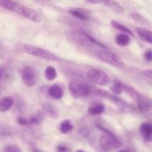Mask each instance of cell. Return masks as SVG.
Masks as SVG:
<instances>
[{
    "instance_id": "cell-19",
    "label": "cell",
    "mask_w": 152,
    "mask_h": 152,
    "mask_svg": "<svg viewBox=\"0 0 152 152\" xmlns=\"http://www.w3.org/2000/svg\"><path fill=\"white\" fill-rule=\"evenodd\" d=\"M111 25H112L113 27H114V28H116V29L119 30V31H122V32L123 33V34H128V35H132V36H134V33L132 32V31H131L129 28H128L127 27H126L125 25H122V24H120V22H118L117 21H112V22H111Z\"/></svg>"
},
{
    "instance_id": "cell-15",
    "label": "cell",
    "mask_w": 152,
    "mask_h": 152,
    "mask_svg": "<svg viewBox=\"0 0 152 152\" xmlns=\"http://www.w3.org/2000/svg\"><path fill=\"white\" fill-rule=\"evenodd\" d=\"M125 88H126V85L123 84L122 82L119 81V80H114L110 88L113 94H114L115 95H118L121 94L124 91Z\"/></svg>"
},
{
    "instance_id": "cell-27",
    "label": "cell",
    "mask_w": 152,
    "mask_h": 152,
    "mask_svg": "<svg viewBox=\"0 0 152 152\" xmlns=\"http://www.w3.org/2000/svg\"><path fill=\"white\" fill-rule=\"evenodd\" d=\"M17 122L19 125H21V126H27V125L29 123V122H28V120H26V119L25 118H22V117L18 119Z\"/></svg>"
},
{
    "instance_id": "cell-1",
    "label": "cell",
    "mask_w": 152,
    "mask_h": 152,
    "mask_svg": "<svg viewBox=\"0 0 152 152\" xmlns=\"http://www.w3.org/2000/svg\"><path fill=\"white\" fill-rule=\"evenodd\" d=\"M17 48L19 51L22 52V53L42 58V59H47V60L54 61V62H63L64 61V59L59 56H56L45 49L37 47V46L27 44H20L17 46Z\"/></svg>"
},
{
    "instance_id": "cell-14",
    "label": "cell",
    "mask_w": 152,
    "mask_h": 152,
    "mask_svg": "<svg viewBox=\"0 0 152 152\" xmlns=\"http://www.w3.org/2000/svg\"><path fill=\"white\" fill-rule=\"evenodd\" d=\"M13 105V99L11 97L6 96L0 99V111L1 112H5L7 111L12 105Z\"/></svg>"
},
{
    "instance_id": "cell-34",
    "label": "cell",
    "mask_w": 152,
    "mask_h": 152,
    "mask_svg": "<svg viewBox=\"0 0 152 152\" xmlns=\"http://www.w3.org/2000/svg\"><path fill=\"white\" fill-rule=\"evenodd\" d=\"M35 151L36 152H42V151H38V150H35Z\"/></svg>"
},
{
    "instance_id": "cell-22",
    "label": "cell",
    "mask_w": 152,
    "mask_h": 152,
    "mask_svg": "<svg viewBox=\"0 0 152 152\" xmlns=\"http://www.w3.org/2000/svg\"><path fill=\"white\" fill-rule=\"evenodd\" d=\"M124 91H126V94H127L131 98H132V99H134V100L136 101H137V99H139L141 96L134 88H133L131 87V86H126Z\"/></svg>"
},
{
    "instance_id": "cell-17",
    "label": "cell",
    "mask_w": 152,
    "mask_h": 152,
    "mask_svg": "<svg viewBox=\"0 0 152 152\" xmlns=\"http://www.w3.org/2000/svg\"><path fill=\"white\" fill-rule=\"evenodd\" d=\"M73 129H74V126H73L71 120H65L62 121L61 123L60 126H59V130H60L61 133L63 134L69 133Z\"/></svg>"
},
{
    "instance_id": "cell-21",
    "label": "cell",
    "mask_w": 152,
    "mask_h": 152,
    "mask_svg": "<svg viewBox=\"0 0 152 152\" xmlns=\"http://www.w3.org/2000/svg\"><path fill=\"white\" fill-rule=\"evenodd\" d=\"M17 3L12 0H0V6L10 11H14L15 7Z\"/></svg>"
},
{
    "instance_id": "cell-16",
    "label": "cell",
    "mask_w": 152,
    "mask_h": 152,
    "mask_svg": "<svg viewBox=\"0 0 152 152\" xmlns=\"http://www.w3.org/2000/svg\"><path fill=\"white\" fill-rule=\"evenodd\" d=\"M105 111V106L102 104H96L89 107L88 109V112L93 116L100 115Z\"/></svg>"
},
{
    "instance_id": "cell-33",
    "label": "cell",
    "mask_w": 152,
    "mask_h": 152,
    "mask_svg": "<svg viewBox=\"0 0 152 152\" xmlns=\"http://www.w3.org/2000/svg\"><path fill=\"white\" fill-rule=\"evenodd\" d=\"M76 152H86L84 151V150H82V149H79V150H77V151Z\"/></svg>"
},
{
    "instance_id": "cell-4",
    "label": "cell",
    "mask_w": 152,
    "mask_h": 152,
    "mask_svg": "<svg viewBox=\"0 0 152 152\" xmlns=\"http://www.w3.org/2000/svg\"><path fill=\"white\" fill-rule=\"evenodd\" d=\"M88 77L93 83L101 86H106L111 82L110 77L102 70L91 68L88 71Z\"/></svg>"
},
{
    "instance_id": "cell-13",
    "label": "cell",
    "mask_w": 152,
    "mask_h": 152,
    "mask_svg": "<svg viewBox=\"0 0 152 152\" xmlns=\"http://www.w3.org/2000/svg\"><path fill=\"white\" fill-rule=\"evenodd\" d=\"M136 31L137 34L142 40L152 44V31L141 28H137Z\"/></svg>"
},
{
    "instance_id": "cell-24",
    "label": "cell",
    "mask_w": 152,
    "mask_h": 152,
    "mask_svg": "<svg viewBox=\"0 0 152 152\" xmlns=\"http://www.w3.org/2000/svg\"><path fill=\"white\" fill-rule=\"evenodd\" d=\"M131 16H132V18L134 19V20L135 21V22H139V23L145 24V22H146V20H145V19H144L142 16H141L140 15L138 14V13H132Z\"/></svg>"
},
{
    "instance_id": "cell-20",
    "label": "cell",
    "mask_w": 152,
    "mask_h": 152,
    "mask_svg": "<svg viewBox=\"0 0 152 152\" xmlns=\"http://www.w3.org/2000/svg\"><path fill=\"white\" fill-rule=\"evenodd\" d=\"M45 76L48 81H53L57 77V73L53 67L48 66L45 70Z\"/></svg>"
},
{
    "instance_id": "cell-29",
    "label": "cell",
    "mask_w": 152,
    "mask_h": 152,
    "mask_svg": "<svg viewBox=\"0 0 152 152\" xmlns=\"http://www.w3.org/2000/svg\"><path fill=\"white\" fill-rule=\"evenodd\" d=\"M57 149L59 152H67V151H68V148L65 145H59L57 147Z\"/></svg>"
},
{
    "instance_id": "cell-25",
    "label": "cell",
    "mask_w": 152,
    "mask_h": 152,
    "mask_svg": "<svg viewBox=\"0 0 152 152\" xmlns=\"http://www.w3.org/2000/svg\"><path fill=\"white\" fill-rule=\"evenodd\" d=\"M44 108L45 110V111H47V112L48 113V114H50L51 116H53V114H56V111L53 109V105H51L50 104L46 103L45 105Z\"/></svg>"
},
{
    "instance_id": "cell-32",
    "label": "cell",
    "mask_w": 152,
    "mask_h": 152,
    "mask_svg": "<svg viewBox=\"0 0 152 152\" xmlns=\"http://www.w3.org/2000/svg\"><path fill=\"white\" fill-rule=\"evenodd\" d=\"M118 152H130V151L127 149H121V150H120Z\"/></svg>"
},
{
    "instance_id": "cell-10",
    "label": "cell",
    "mask_w": 152,
    "mask_h": 152,
    "mask_svg": "<svg viewBox=\"0 0 152 152\" xmlns=\"http://www.w3.org/2000/svg\"><path fill=\"white\" fill-rule=\"evenodd\" d=\"M102 4H104L105 7L109 8L112 11L119 13V14L124 13L123 7L117 1H114V0H102Z\"/></svg>"
},
{
    "instance_id": "cell-18",
    "label": "cell",
    "mask_w": 152,
    "mask_h": 152,
    "mask_svg": "<svg viewBox=\"0 0 152 152\" xmlns=\"http://www.w3.org/2000/svg\"><path fill=\"white\" fill-rule=\"evenodd\" d=\"M115 42L118 45L121 46V47H124V46L128 45L129 44L130 38H129L128 34H117V37H116Z\"/></svg>"
},
{
    "instance_id": "cell-28",
    "label": "cell",
    "mask_w": 152,
    "mask_h": 152,
    "mask_svg": "<svg viewBox=\"0 0 152 152\" xmlns=\"http://www.w3.org/2000/svg\"><path fill=\"white\" fill-rule=\"evenodd\" d=\"M142 74L145 76H146L148 78L152 79V69H148V70H144L142 71Z\"/></svg>"
},
{
    "instance_id": "cell-11",
    "label": "cell",
    "mask_w": 152,
    "mask_h": 152,
    "mask_svg": "<svg viewBox=\"0 0 152 152\" xmlns=\"http://www.w3.org/2000/svg\"><path fill=\"white\" fill-rule=\"evenodd\" d=\"M69 13L74 17L83 21L88 20L90 17V12L83 8H72L69 10Z\"/></svg>"
},
{
    "instance_id": "cell-7",
    "label": "cell",
    "mask_w": 152,
    "mask_h": 152,
    "mask_svg": "<svg viewBox=\"0 0 152 152\" xmlns=\"http://www.w3.org/2000/svg\"><path fill=\"white\" fill-rule=\"evenodd\" d=\"M137 106L139 111L148 118L150 121H152V102L149 99L140 96L137 99Z\"/></svg>"
},
{
    "instance_id": "cell-6",
    "label": "cell",
    "mask_w": 152,
    "mask_h": 152,
    "mask_svg": "<svg viewBox=\"0 0 152 152\" xmlns=\"http://www.w3.org/2000/svg\"><path fill=\"white\" fill-rule=\"evenodd\" d=\"M14 13H18L20 16H24L26 19L32 21L34 22H40L42 21V17L37 12L34 10L33 9L29 8L28 7H25L24 5H21L19 4H16V7H15Z\"/></svg>"
},
{
    "instance_id": "cell-3",
    "label": "cell",
    "mask_w": 152,
    "mask_h": 152,
    "mask_svg": "<svg viewBox=\"0 0 152 152\" xmlns=\"http://www.w3.org/2000/svg\"><path fill=\"white\" fill-rule=\"evenodd\" d=\"M69 91L76 99L86 97L91 94L92 89L88 83L81 81H72L69 84Z\"/></svg>"
},
{
    "instance_id": "cell-30",
    "label": "cell",
    "mask_w": 152,
    "mask_h": 152,
    "mask_svg": "<svg viewBox=\"0 0 152 152\" xmlns=\"http://www.w3.org/2000/svg\"><path fill=\"white\" fill-rule=\"evenodd\" d=\"M92 4H102V0H87Z\"/></svg>"
},
{
    "instance_id": "cell-2",
    "label": "cell",
    "mask_w": 152,
    "mask_h": 152,
    "mask_svg": "<svg viewBox=\"0 0 152 152\" xmlns=\"http://www.w3.org/2000/svg\"><path fill=\"white\" fill-rule=\"evenodd\" d=\"M95 55L98 59L108 65L118 68H123L124 67V62L121 58L108 50H97Z\"/></svg>"
},
{
    "instance_id": "cell-8",
    "label": "cell",
    "mask_w": 152,
    "mask_h": 152,
    "mask_svg": "<svg viewBox=\"0 0 152 152\" xmlns=\"http://www.w3.org/2000/svg\"><path fill=\"white\" fill-rule=\"evenodd\" d=\"M22 80L27 86H34L37 83V75L31 67L26 66L23 68L22 72Z\"/></svg>"
},
{
    "instance_id": "cell-9",
    "label": "cell",
    "mask_w": 152,
    "mask_h": 152,
    "mask_svg": "<svg viewBox=\"0 0 152 152\" xmlns=\"http://www.w3.org/2000/svg\"><path fill=\"white\" fill-rule=\"evenodd\" d=\"M140 131L145 140L152 142V124L150 123H143L140 127Z\"/></svg>"
},
{
    "instance_id": "cell-12",
    "label": "cell",
    "mask_w": 152,
    "mask_h": 152,
    "mask_svg": "<svg viewBox=\"0 0 152 152\" xmlns=\"http://www.w3.org/2000/svg\"><path fill=\"white\" fill-rule=\"evenodd\" d=\"M48 94L50 95L51 97H53V99H62V96H63L64 95L62 88L60 86H57V85H54V86H50L48 88Z\"/></svg>"
},
{
    "instance_id": "cell-31",
    "label": "cell",
    "mask_w": 152,
    "mask_h": 152,
    "mask_svg": "<svg viewBox=\"0 0 152 152\" xmlns=\"http://www.w3.org/2000/svg\"><path fill=\"white\" fill-rule=\"evenodd\" d=\"M3 78H4V71L3 69L0 68V81H1Z\"/></svg>"
},
{
    "instance_id": "cell-23",
    "label": "cell",
    "mask_w": 152,
    "mask_h": 152,
    "mask_svg": "<svg viewBox=\"0 0 152 152\" xmlns=\"http://www.w3.org/2000/svg\"><path fill=\"white\" fill-rule=\"evenodd\" d=\"M3 152H22V150L18 145L12 144L6 146Z\"/></svg>"
},
{
    "instance_id": "cell-5",
    "label": "cell",
    "mask_w": 152,
    "mask_h": 152,
    "mask_svg": "<svg viewBox=\"0 0 152 152\" xmlns=\"http://www.w3.org/2000/svg\"><path fill=\"white\" fill-rule=\"evenodd\" d=\"M99 145L104 150H113L122 146V142L113 134H105L99 140Z\"/></svg>"
},
{
    "instance_id": "cell-26",
    "label": "cell",
    "mask_w": 152,
    "mask_h": 152,
    "mask_svg": "<svg viewBox=\"0 0 152 152\" xmlns=\"http://www.w3.org/2000/svg\"><path fill=\"white\" fill-rule=\"evenodd\" d=\"M144 57L146 60L152 61V50H147L144 54Z\"/></svg>"
}]
</instances>
